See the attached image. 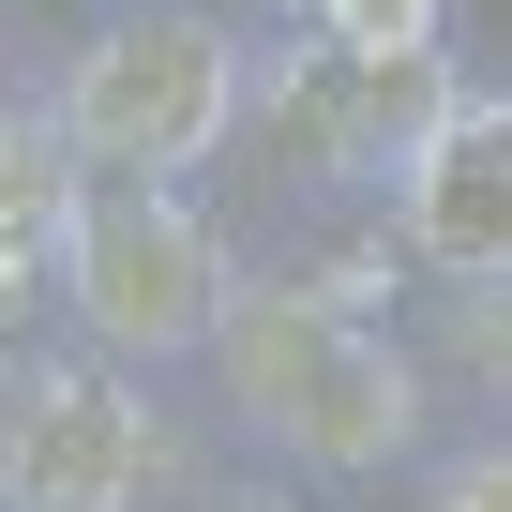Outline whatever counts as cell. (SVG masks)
<instances>
[{"label": "cell", "mask_w": 512, "mask_h": 512, "mask_svg": "<svg viewBox=\"0 0 512 512\" xmlns=\"http://www.w3.org/2000/svg\"><path fill=\"white\" fill-rule=\"evenodd\" d=\"M211 332H226V377H241V407L272 422L287 452H317V467H377V452H407V407H422V377H407V362L362 332V302L256 287V302H226Z\"/></svg>", "instance_id": "obj_1"}, {"label": "cell", "mask_w": 512, "mask_h": 512, "mask_svg": "<svg viewBox=\"0 0 512 512\" xmlns=\"http://www.w3.org/2000/svg\"><path fill=\"white\" fill-rule=\"evenodd\" d=\"M76 317L106 332V347H196L211 317H226V241L181 211V196H151V181H121V196H76Z\"/></svg>", "instance_id": "obj_2"}, {"label": "cell", "mask_w": 512, "mask_h": 512, "mask_svg": "<svg viewBox=\"0 0 512 512\" xmlns=\"http://www.w3.org/2000/svg\"><path fill=\"white\" fill-rule=\"evenodd\" d=\"M211 121H226V46L196 16H136V31L91 46V76L61 106V151H91V166H196Z\"/></svg>", "instance_id": "obj_3"}, {"label": "cell", "mask_w": 512, "mask_h": 512, "mask_svg": "<svg viewBox=\"0 0 512 512\" xmlns=\"http://www.w3.org/2000/svg\"><path fill=\"white\" fill-rule=\"evenodd\" d=\"M136 467H151V422L121 377H76V362L0 377V497L16 512H121Z\"/></svg>", "instance_id": "obj_4"}, {"label": "cell", "mask_w": 512, "mask_h": 512, "mask_svg": "<svg viewBox=\"0 0 512 512\" xmlns=\"http://www.w3.org/2000/svg\"><path fill=\"white\" fill-rule=\"evenodd\" d=\"M437 121H452L437 61H347V46H302V76H287V151H302V166H422Z\"/></svg>", "instance_id": "obj_5"}, {"label": "cell", "mask_w": 512, "mask_h": 512, "mask_svg": "<svg viewBox=\"0 0 512 512\" xmlns=\"http://www.w3.org/2000/svg\"><path fill=\"white\" fill-rule=\"evenodd\" d=\"M407 226H422V256H452V272H497V256H512V121L497 106H452L422 136Z\"/></svg>", "instance_id": "obj_6"}, {"label": "cell", "mask_w": 512, "mask_h": 512, "mask_svg": "<svg viewBox=\"0 0 512 512\" xmlns=\"http://www.w3.org/2000/svg\"><path fill=\"white\" fill-rule=\"evenodd\" d=\"M61 241H76V151H61V121L0 106V317L46 302V256Z\"/></svg>", "instance_id": "obj_7"}, {"label": "cell", "mask_w": 512, "mask_h": 512, "mask_svg": "<svg viewBox=\"0 0 512 512\" xmlns=\"http://www.w3.org/2000/svg\"><path fill=\"white\" fill-rule=\"evenodd\" d=\"M317 46H347V61H437V0H317Z\"/></svg>", "instance_id": "obj_8"}, {"label": "cell", "mask_w": 512, "mask_h": 512, "mask_svg": "<svg viewBox=\"0 0 512 512\" xmlns=\"http://www.w3.org/2000/svg\"><path fill=\"white\" fill-rule=\"evenodd\" d=\"M452 512H512V467H497V452H467V467H452Z\"/></svg>", "instance_id": "obj_9"}]
</instances>
